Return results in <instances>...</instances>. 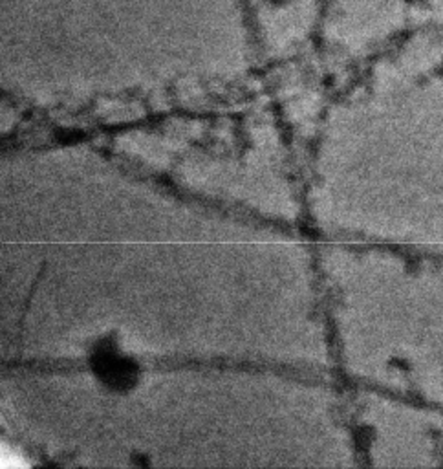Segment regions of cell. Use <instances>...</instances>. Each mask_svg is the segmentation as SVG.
Instances as JSON below:
<instances>
[{"label":"cell","mask_w":443,"mask_h":469,"mask_svg":"<svg viewBox=\"0 0 443 469\" xmlns=\"http://www.w3.org/2000/svg\"><path fill=\"white\" fill-rule=\"evenodd\" d=\"M22 466H26V464L22 462L21 456L9 453L7 449H2V468H22Z\"/></svg>","instance_id":"6da1fadb"}]
</instances>
